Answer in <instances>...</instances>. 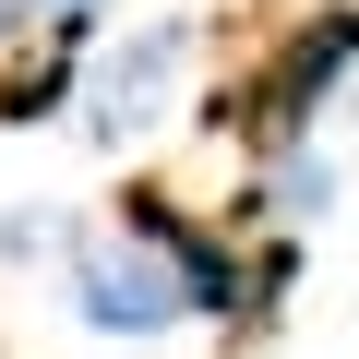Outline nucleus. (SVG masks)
<instances>
[{"label":"nucleus","instance_id":"3","mask_svg":"<svg viewBox=\"0 0 359 359\" xmlns=\"http://www.w3.org/2000/svg\"><path fill=\"white\" fill-rule=\"evenodd\" d=\"M192 48H204V25H192V13H144L132 36H108V48L84 60V132H96V144L144 132V120H156V108L180 96Z\"/></svg>","mask_w":359,"mask_h":359},{"label":"nucleus","instance_id":"5","mask_svg":"<svg viewBox=\"0 0 359 359\" xmlns=\"http://www.w3.org/2000/svg\"><path fill=\"white\" fill-rule=\"evenodd\" d=\"M84 96V48L72 36H48V60L36 72H0V132H36V120H60Z\"/></svg>","mask_w":359,"mask_h":359},{"label":"nucleus","instance_id":"2","mask_svg":"<svg viewBox=\"0 0 359 359\" xmlns=\"http://www.w3.org/2000/svg\"><path fill=\"white\" fill-rule=\"evenodd\" d=\"M60 287H72V323H84V335H120V347H156V335H180V323H192V299H180V264H168L144 228L72 240Z\"/></svg>","mask_w":359,"mask_h":359},{"label":"nucleus","instance_id":"4","mask_svg":"<svg viewBox=\"0 0 359 359\" xmlns=\"http://www.w3.org/2000/svg\"><path fill=\"white\" fill-rule=\"evenodd\" d=\"M120 228H144V240L180 264V299H192V323H252V252H240L228 228H204L180 192L132 180V192H120Z\"/></svg>","mask_w":359,"mask_h":359},{"label":"nucleus","instance_id":"1","mask_svg":"<svg viewBox=\"0 0 359 359\" xmlns=\"http://www.w3.org/2000/svg\"><path fill=\"white\" fill-rule=\"evenodd\" d=\"M347 72H359V0H311V13L264 48V72H240V84L204 96L192 120H204V132H252V144H311V132L335 120Z\"/></svg>","mask_w":359,"mask_h":359},{"label":"nucleus","instance_id":"6","mask_svg":"<svg viewBox=\"0 0 359 359\" xmlns=\"http://www.w3.org/2000/svg\"><path fill=\"white\" fill-rule=\"evenodd\" d=\"M96 25H108V0H0V48H13V36H72V48H96Z\"/></svg>","mask_w":359,"mask_h":359},{"label":"nucleus","instance_id":"7","mask_svg":"<svg viewBox=\"0 0 359 359\" xmlns=\"http://www.w3.org/2000/svg\"><path fill=\"white\" fill-rule=\"evenodd\" d=\"M84 228H60L48 204H0V264H72Z\"/></svg>","mask_w":359,"mask_h":359}]
</instances>
